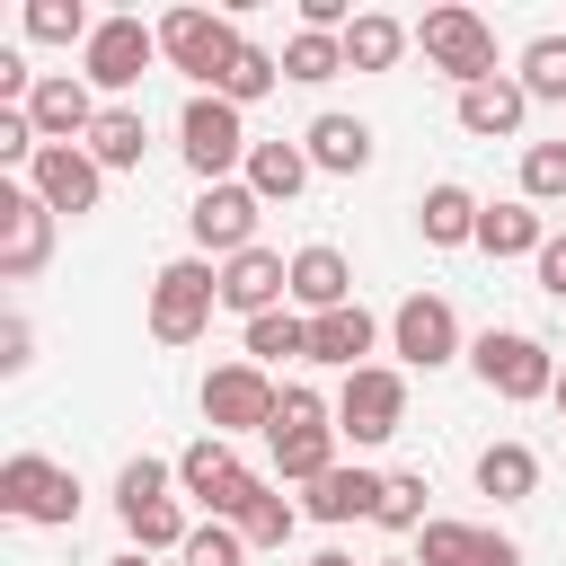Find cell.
I'll return each mask as SVG.
<instances>
[{"label": "cell", "mask_w": 566, "mask_h": 566, "mask_svg": "<svg viewBox=\"0 0 566 566\" xmlns=\"http://www.w3.org/2000/svg\"><path fill=\"white\" fill-rule=\"evenodd\" d=\"M168 486H177V460H150V451H142V460L115 469V513H124V539H133L142 557H150V548H186V531H195Z\"/></svg>", "instance_id": "cell-1"}, {"label": "cell", "mask_w": 566, "mask_h": 566, "mask_svg": "<svg viewBox=\"0 0 566 566\" xmlns=\"http://www.w3.org/2000/svg\"><path fill=\"white\" fill-rule=\"evenodd\" d=\"M221 310V265L212 256H168L150 274V336L159 345H195Z\"/></svg>", "instance_id": "cell-2"}, {"label": "cell", "mask_w": 566, "mask_h": 566, "mask_svg": "<svg viewBox=\"0 0 566 566\" xmlns=\"http://www.w3.org/2000/svg\"><path fill=\"white\" fill-rule=\"evenodd\" d=\"M177 150H186V168L203 177V186H230V168H248V115L230 106V97H212V88H195L186 97V115H177Z\"/></svg>", "instance_id": "cell-3"}, {"label": "cell", "mask_w": 566, "mask_h": 566, "mask_svg": "<svg viewBox=\"0 0 566 566\" xmlns=\"http://www.w3.org/2000/svg\"><path fill=\"white\" fill-rule=\"evenodd\" d=\"M0 513L9 522H35V531H71L80 522V478L44 451H9L0 460Z\"/></svg>", "instance_id": "cell-4"}, {"label": "cell", "mask_w": 566, "mask_h": 566, "mask_svg": "<svg viewBox=\"0 0 566 566\" xmlns=\"http://www.w3.org/2000/svg\"><path fill=\"white\" fill-rule=\"evenodd\" d=\"M469 371H478L495 398H513V407H531V398L557 389V354H548L539 336H522V327H486V336L469 345Z\"/></svg>", "instance_id": "cell-5"}, {"label": "cell", "mask_w": 566, "mask_h": 566, "mask_svg": "<svg viewBox=\"0 0 566 566\" xmlns=\"http://www.w3.org/2000/svg\"><path fill=\"white\" fill-rule=\"evenodd\" d=\"M416 44H424V62H433L451 88L495 80V27H486L478 9H424V18H416Z\"/></svg>", "instance_id": "cell-6"}, {"label": "cell", "mask_w": 566, "mask_h": 566, "mask_svg": "<svg viewBox=\"0 0 566 566\" xmlns=\"http://www.w3.org/2000/svg\"><path fill=\"white\" fill-rule=\"evenodd\" d=\"M398 424H407V371H398V363L345 371V389H336V433H345L354 451H371V442H389Z\"/></svg>", "instance_id": "cell-7"}, {"label": "cell", "mask_w": 566, "mask_h": 566, "mask_svg": "<svg viewBox=\"0 0 566 566\" xmlns=\"http://www.w3.org/2000/svg\"><path fill=\"white\" fill-rule=\"evenodd\" d=\"M239 18H221V9H168L159 18V53L186 71V80H203V88H221V71L239 62Z\"/></svg>", "instance_id": "cell-8"}, {"label": "cell", "mask_w": 566, "mask_h": 566, "mask_svg": "<svg viewBox=\"0 0 566 566\" xmlns=\"http://www.w3.org/2000/svg\"><path fill=\"white\" fill-rule=\"evenodd\" d=\"M150 62H159V27H142V18H97V35L80 44V80L106 88L115 106H124V88H142Z\"/></svg>", "instance_id": "cell-9"}, {"label": "cell", "mask_w": 566, "mask_h": 566, "mask_svg": "<svg viewBox=\"0 0 566 566\" xmlns=\"http://www.w3.org/2000/svg\"><path fill=\"white\" fill-rule=\"evenodd\" d=\"M274 407H283V389H274V371H256V363H221V371H203V424L230 442V433H274Z\"/></svg>", "instance_id": "cell-10"}, {"label": "cell", "mask_w": 566, "mask_h": 566, "mask_svg": "<svg viewBox=\"0 0 566 566\" xmlns=\"http://www.w3.org/2000/svg\"><path fill=\"white\" fill-rule=\"evenodd\" d=\"M177 495H195L212 522H239V504L256 495V469H248L221 433H203V442H186V451H177Z\"/></svg>", "instance_id": "cell-11"}, {"label": "cell", "mask_w": 566, "mask_h": 566, "mask_svg": "<svg viewBox=\"0 0 566 566\" xmlns=\"http://www.w3.org/2000/svg\"><path fill=\"white\" fill-rule=\"evenodd\" d=\"M256 212H265V203H256V186H248V177L203 186V195H195V212H186L195 256H221V265H230V256H248V248H256Z\"/></svg>", "instance_id": "cell-12"}, {"label": "cell", "mask_w": 566, "mask_h": 566, "mask_svg": "<svg viewBox=\"0 0 566 566\" xmlns=\"http://www.w3.org/2000/svg\"><path fill=\"white\" fill-rule=\"evenodd\" d=\"M53 203L35 186H0V283H35L53 265Z\"/></svg>", "instance_id": "cell-13"}, {"label": "cell", "mask_w": 566, "mask_h": 566, "mask_svg": "<svg viewBox=\"0 0 566 566\" xmlns=\"http://www.w3.org/2000/svg\"><path fill=\"white\" fill-rule=\"evenodd\" d=\"M389 354H398L407 371H442V363L460 354V310H451L442 292H407V301L389 310Z\"/></svg>", "instance_id": "cell-14"}, {"label": "cell", "mask_w": 566, "mask_h": 566, "mask_svg": "<svg viewBox=\"0 0 566 566\" xmlns=\"http://www.w3.org/2000/svg\"><path fill=\"white\" fill-rule=\"evenodd\" d=\"M27 186H35L53 212H71V221H80V212H97L106 168L88 159V142H44V150H35V168H27Z\"/></svg>", "instance_id": "cell-15"}, {"label": "cell", "mask_w": 566, "mask_h": 566, "mask_svg": "<svg viewBox=\"0 0 566 566\" xmlns=\"http://www.w3.org/2000/svg\"><path fill=\"white\" fill-rule=\"evenodd\" d=\"M97 115H106V106H97V88H88L80 71H44L35 97H27V124H35L44 142H88Z\"/></svg>", "instance_id": "cell-16"}, {"label": "cell", "mask_w": 566, "mask_h": 566, "mask_svg": "<svg viewBox=\"0 0 566 566\" xmlns=\"http://www.w3.org/2000/svg\"><path fill=\"white\" fill-rule=\"evenodd\" d=\"M283 301H292V256L248 248V256H230V265H221V310L265 318V310H283Z\"/></svg>", "instance_id": "cell-17"}, {"label": "cell", "mask_w": 566, "mask_h": 566, "mask_svg": "<svg viewBox=\"0 0 566 566\" xmlns=\"http://www.w3.org/2000/svg\"><path fill=\"white\" fill-rule=\"evenodd\" d=\"M416 566H522V548L504 531H486V522H424Z\"/></svg>", "instance_id": "cell-18"}, {"label": "cell", "mask_w": 566, "mask_h": 566, "mask_svg": "<svg viewBox=\"0 0 566 566\" xmlns=\"http://www.w3.org/2000/svg\"><path fill=\"white\" fill-rule=\"evenodd\" d=\"M354 301V265L327 248V239H310L301 256H292V310L301 318H327V310H345Z\"/></svg>", "instance_id": "cell-19"}, {"label": "cell", "mask_w": 566, "mask_h": 566, "mask_svg": "<svg viewBox=\"0 0 566 566\" xmlns=\"http://www.w3.org/2000/svg\"><path fill=\"white\" fill-rule=\"evenodd\" d=\"M265 442H274V478L283 486H318L336 469V442L345 433H336V416H318V424H274Z\"/></svg>", "instance_id": "cell-20"}, {"label": "cell", "mask_w": 566, "mask_h": 566, "mask_svg": "<svg viewBox=\"0 0 566 566\" xmlns=\"http://www.w3.org/2000/svg\"><path fill=\"white\" fill-rule=\"evenodd\" d=\"M380 495H389V478L380 469H327L318 486H301V513L310 522H363V513H380Z\"/></svg>", "instance_id": "cell-21"}, {"label": "cell", "mask_w": 566, "mask_h": 566, "mask_svg": "<svg viewBox=\"0 0 566 566\" xmlns=\"http://www.w3.org/2000/svg\"><path fill=\"white\" fill-rule=\"evenodd\" d=\"M522 115H531V88H522L513 71H495V80L460 88V133H478V142H504V133H522Z\"/></svg>", "instance_id": "cell-22"}, {"label": "cell", "mask_w": 566, "mask_h": 566, "mask_svg": "<svg viewBox=\"0 0 566 566\" xmlns=\"http://www.w3.org/2000/svg\"><path fill=\"white\" fill-rule=\"evenodd\" d=\"M371 345H380V327H371V310H363V301H345V310L310 318V363H327V371H363V363H371Z\"/></svg>", "instance_id": "cell-23"}, {"label": "cell", "mask_w": 566, "mask_h": 566, "mask_svg": "<svg viewBox=\"0 0 566 566\" xmlns=\"http://www.w3.org/2000/svg\"><path fill=\"white\" fill-rule=\"evenodd\" d=\"M301 150H310V168H327V177H363V168H371V124H363V115H310Z\"/></svg>", "instance_id": "cell-24"}, {"label": "cell", "mask_w": 566, "mask_h": 566, "mask_svg": "<svg viewBox=\"0 0 566 566\" xmlns=\"http://www.w3.org/2000/svg\"><path fill=\"white\" fill-rule=\"evenodd\" d=\"M478 212H486V203H478L469 186H451V177H442V186H424V203H416L424 248H478Z\"/></svg>", "instance_id": "cell-25"}, {"label": "cell", "mask_w": 566, "mask_h": 566, "mask_svg": "<svg viewBox=\"0 0 566 566\" xmlns=\"http://www.w3.org/2000/svg\"><path fill=\"white\" fill-rule=\"evenodd\" d=\"M478 248H486V256H539V248H548L539 203H522V195H513V203H486V212H478Z\"/></svg>", "instance_id": "cell-26"}, {"label": "cell", "mask_w": 566, "mask_h": 566, "mask_svg": "<svg viewBox=\"0 0 566 566\" xmlns=\"http://www.w3.org/2000/svg\"><path fill=\"white\" fill-rule=\"evenodd\" d=\"M407 44H416V27H398L389 9H354V27H345V71H389Z\"/></svg>", "instance_id": "cell-27"}, {"label": "cell", "mask_w": 566, "mask_h": 566, "mask_svg": "<svg viewBox=\"0 0 566 566\" xmlns=\"http://www.w3.org/2000/svg\"><path fill=\"white\" fill-rule=\"evenodd\" d=\"M478 495H495V504L539 495V451H531V442H486V451H478Z\"/></svg>", "instance_id": "cell-28"}, {"label": "cell", "mask_w": 566, "mask_h": 566, "mask_svg": "<svg viewBox=\"0 0 566 566\" xmlns=\"http://www.w3.org/2000/svg\"><path fill=\"white\" fill-rule=\"evenodd\" d=\"M248 186H256V203H292L310 186V150L301 142H256L248 150Z\"/></svg>", "instance_id": "cell-29"}, {"label": "cell", "mask_w": 566, "mask_h": 566, "mask_svg": "<svg viewBox=\"0 0 566 566\" xmlns=\"http://www.w3.org/2000/svg\"><path fill=\"white\" fill-rule=\"evenodd\" d=\"M248 363H256V371H274V363H310V318H301V310H265V318H248Z\"/></svg>", "instance_id": "cell-30"}, {"label": "cell", "mask_w": 566, "mask_h": 566, "mask_svg": "<svg viewBox=\"0 0 566 566\" xmlns=\"http://www.w3.org/2000/svg\"><path fill=\"white\" fill-rule=\"evenodd\" d=\"M142 150H150L142 106H106V115H97V133H88V159H97V168H142Z\"/></svg>", "instance_id": "cell-31"}, {"label": "cell", "mask_w": 566, "mask_h": 566, "mask_svg": "<svg viewBox=\"0 0 566 566\" xmlns=\"http://www.w3.org/2000/svg\"><path fill=\"white\" fill-rule=\"evenodd\" d=\"M292 531H301V504H292V495H274V486L256 478V495L239 504V539H248V548H283Z\"/></svg>", "instance_id": "cell-32"}, {"label": "cell", "mask_w": 566, "mask_h": 566, "mask_svg": "<svg viewBox=\"0 0 566 566\" xmlns=\"http://www.w3.org/2000/svg\"><path fill=\"white\" fill-rule=\"evenodd\" d=\"M336 71H345V35H318V27H301V35L283 44V80L318 88V80H336Z\"/></svg>", "instance_id": "cell-33"}, {"label": "cell", "mask_w": 566, "mask_h": 566, "mask_svg": "<svg viewBox=\"0 0 566 566\" xmlns=\"http://www.w3.org/2000/svg\"><path fill=\"white\" fill-rule=\"evenodd\" d=\"M274 80H283V53H265V44H239V62L221 71V88H212V97H230V106L248 115V106H256Z\"/></svg>", "instance_id": "cell-34"}, {"label": "cell", "mask_w": 566, "mask_h": 566, "mask_svg": "<svg viewBox=\"0 0 566 566\" xmlns=\"http://www.w3.org/2000/svg\"><path fill=\"white\" fill-rule=\"evenodd\" d=\"M531 97H548V106H566V35H531L522 44V71H513Z\"/></svg>", "instance_id": "cell-35"}, {"label": "cell", "mask_w": 566, "mask_h": 566, "mask_svg": "<svg viewBox=\"0 0 566 566\" xmlns=\"http://www.w3.org/2000/svg\"><path fill=\"white\" fill-rule=\"evenodd\" d=\"M27 35H35V44H88L97 18H88L80 0H27Z\"/></svg>", "instance_id": "cell-36"}, {"label": "cell", "mask_w": 566, "mask_h": 566, "mask_svg": "<svg viewBox=\"0 0 566 566\" xmlns=\"http://www.w3.org/2000/svg\"><path fill=\"white\" fill-rule=\"evenodd\" d=\"M522 203H566V142L522 150Z\"/></svg>", "instance_id": "cell-37"}, {"label": "cell", "mask_w": 566, "mask_h": 566, "mask_svg": "<svg viewBox=\"0 0 566 566\" xmlns=\"http://www.w3.org/2000/svg\"><path fill=\"white\" fill-rule=\"evenodd\" d=\"M177 557L186 566H248V539H239V522H195Z\"/></svg>", "instance_id": "cell-38"}, {"label": "cell", "mask_w": 566, "mask_h": 566, "mask_svg": "<svg viewBox=\"0 0 566 566\" xmlns=\"http://www.w3.org/2000/svg\"><path fill=\"white\" fill-rule=\"evenodd\" d=\"M371 522H380V531H424V522H433V513H424V478H416V469H398Z\"/></svg>", "instance_id": "cell-39"}, {"label": "cell", "mask_w": 566, "mask_h": 566, "mask_svg": "<svg viewBox=\"0 0 566 566\" xmlns=\"http://www.w3.org/2000/svg\"><path fill=\"white\" fill-rule=\"evenodd\" d=\"M27 363H35V327L9 310V318H0V371H27Z\"/></svg>", "instance_id": "cell-40"}, {"label": "cell", "mask_w": 566, "mask_h": 566, "mask_svg": "<svg viewBox=\"0 0 566 566\" xmlns=\"http://www.w3.org/2000/svg\"><path fill=\"white\" fill-rule=\"evenodd\" d=\"M531 265H539V292H548V301H566V230H548V248H539Z\"/></svg>", "instance_id": "cell-41"}, {"label": "cell", "mask_w": 566, "mask_h": 566, "mask_svg": "<svg viewBox=\"0 0 566 566\" xmlns=\"http://www.w3.org/2000/svg\"><path fill=\"white\" fill-rule=\"evenodd\" d=\"M310 566H354V557H345V548H318V557H310Z\"/></svg>", "instance_id": "cell-42"}, {"label": "cell", "mask_w": 566, "mask_h": 566, "mask_svg": "<svg viewBox=\"0 0 566 566\" xmlns=\"http://www.w3.org/2000/svg\"><path fill=\"white\" fill-rule=\"evenodd\" d=\"M106 566H150V557H142V548H124V557H106Z\"/></svg>", "instance_id": "cell-43"}, {"label": "cell", "mask_w": 566, "mask_h": 566, "mask_svg": "<svg viewBox=\"0 0 566 566\" xmlns=\"http://www.w3.org/2000/svg\"><path fill=\"white\" fill-rule=\"evenodd\" d=\"M548 398H557V416H566V371H557V389H548Z\"/></svg>", "instance_id": "cell-44"}, {"label": "cell", "mask_w": 566, "mask_h": 566, "mask_svg": "<svg viewBox=\"0 0 566 566\" xmlns=\"http://www.w3.org/2000/svg\"><path fill=\"white\" fill-rule=\"evenodd\" d=\"M371 566H407V557H371Z\"/></svg>", "instance_id": "cell-45"}]
</instances>
